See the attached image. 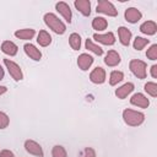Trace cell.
Wrapping results in <instances>:
<instances>
[{"label":"cell","instance_id":"cell-16","mask_svg":"<svg viewBox=\"0 0 157 157\" xmlns=\"http://www.w3.org/2000/svg\"><path fill=\"white\" fill-rule=\"evenodd\" d=\"M74 5L83 16H90V13H91V2H90V0H75Z\"/></svg>","mask_w":157,"mask_h":157},{"label":"cell","instance_id":"cell-28","mask_svg":"<svg viewBox=\"0 0 157 157\" xmlns=\"http://www.w3.org/2000/svg\"><path fill=\"white\" fill-rule=\"evenodd\" d=\"M144 88H145V91L150 96H152V97H156L157 96V83L156 82H147L144 86Z\"/></svg>","mask_w":157,"mask_h":157},{"label":"cell","instance_id":"cell-15","mask_svg":"<svg viewBox=\"0 0 157 157\" xmlns=\"http://www.w3.org/2000/svg\"><path fill=\"white\" fill-rule=\"evenodd\" d=\"M121 59H120V55L118 54V52L115 50H109L107 54H105V58H104V63L105 65L108 66H117L118 64H120Z\"/></svg>","mask_w":157,"mask_h":157},{"label":"cell","instance_id":"cell-29","mask_svg":"<svg viewBox=\"0 0 157 157\" xmlns=\"http://www.w3.org/2000/svg\"><path fill=\"white\" fill-rule=\"evenodd\" d=\"M146 56H147L150 60H156V59H157V44H152V45L147 49Z\"/></svg>","mask_w":157,"mask_h":157},{"label":"cell","instance_id":"cell-9","mask_svg":"<svg viewBox=\"0 0 157 157\" xmlns=\"http://www.w3.org/2000/svg\"><path fill=\"white\" fill-rule=\"evenodd\" d=\"M55 9L56 11L64 17V20H66V22H71V17H72V13H71V10H70V6L64 2V1H59L55 4Z\"/></svg>","mask_w":157,"mask_h":157},{"label":"cell","instance_id":"cell-30","mask_svg":"<svg viewBox=\"0 0 157 157\" xmlns=\"http://www.w3.org/2000/svg\"><path fill=\"white\" fill-rule=\"evenodd\" d=\"M78 157H96V152L92 147H86L78 153Z\"/></svg>","mask_w":157,"mask_h":157},{"label":"cell","instance_id":"cell-33","mask_svg":"<svg viewBox=\"0 0 157 157\" xmlns=\"http://www.w3.org/2000/svg\"><path fill=\"white\" fill-rule=\"evenodd\" d=\"M151 75H152V77H153V78H156V77H157V65H156V64L151 66Z\"/></svg>","mask_w":157,"mask_h":157},{"label":"cell","instance_id":"cell-6","mask_svg":"<svg viewBox=\"0 0 157 157\" xmlns=\"http://www.w3.org/2000/svg\"><path fill=\"white\" fill-rule=\"evenodd\" d=\"M25 148L28 153L33 155V156H37V157H43L44 156V152H43V148L39 144H37L36 141L33 140H27L25 141Z\"/></svg>","mask_w":157,"mask_h":157},{"label":"cell","instance_id":"cell-18","mask_svg":"<svg viewBox=\"0 0 157 157\" xmlns=\"http://www.w3.org/2000/svg\"><path fill=\"white\" fill-rule=\"evenodd\" d=\"M140 32L147 36H153L157 32V23L155 21H146L140 26Z\"/></svg>","mask_w":157,"mask_h":157},{"label":"cell","instance_id":"cell-13","mask_svg":"<svg viewBox=\"0 0 157 157\" xmlns=\"http://www.w3.org/2000/svg\"><path fill=\"white\" fill-rule=\"evenodd\" d=\"M92 64H93V58H92L90 54L82 53V54L78 55V58H77V65H78V67H80L82 71L88 70Z\"/></svg>","mask_w":157,"mask_h":157},{"label":"cell","instance_id":"cell-19","mask_svg":"<svg viewBox=\"0 0 157 157\" xmlns=\"http://www.w3.org/2000/svg\"><path fill=\"white\" fill-rule=\"evenodd\" d=\"M1 50L2 53H5L6 55H10V56H15L17 54V50H18V47L11 42V40H5L2 42L1 44Z\"/></svg>","mask_w":157,"mask_h":157},{"label":"cell","instance_id":"cell-35","mask_svg":"<svg viewBox=\"0 0 157 157\" xmlns=\"http://www.w3.org/2000/svg\"><path fill=\"white\" fill-rule=\"evenodd\" d=\"M4 75H5V72H4V69L1 67V65H0V81L4 78Z\"/></svg>","mask_w":157,"mask_h":157},{"label":"cell","instance_id":"cell-34","mask_svg":"<svg viewBox=\"0 0 157 157\" xmlns=\"http://www.w3.org/2000/svg\"><path fill=\"white\" fill-rule=\"evenodd\" d=\"M6 91H7V88H6L5 86H0V96H1V94H4Z\"/></svg>","mask_w":157,"mask_h":157},{"label":"cell","instance_id":"cell-32","mask_svg":"<svg viewBox=\"0 0 157 157\" xmlns=\"http://www.w3.org/2000/svg\"><path fill=\"white\" fill-rule=\"evenodd\" d=\"M0 157H15L13 152L10 151V150H2L0 152Z\"/></svg>","mask_w":157,"mask_h":157},{"label":"cell","instance_id":"cell-3","mask_svg":"<svg viewBox=\"0 0 157 157\" xmlns=\"http://www.w3.org/2000/svg\"><path fill=\"white\" fill-rule=\"evenodd\" d=\"M129 67L131 70V72L140 80L145 78L146 77V69H147V65L145 61L142 60H139V59H132L129 64Z\"/></svg>","mask_w":157,"mask_h":157},{"label":"cell","instance_id":"cell-20","mask_svg":"<svg viewBox=\"0 0 157 157\" xmlns=\"http://www.w3.org/2000/svg\"><path fill=\"white\" fill-rule=\"evenodd\" d=\"M36 34V31L32 28H23V29H17L15 32V37L18 39H23V40H28L32 39Z\"/></svg>","mask_w":157,"mask_h":157},{"label":"cell","instance_id":"cell-26","mask_svg":"<svg viewBox=\"0 0 157 157\" xmlns=\"http://www.w3.org/2000/svg\"><path fill=\"white\" fill-rule=\"evenodd\" d=\"M148 43H150V39H146V38H142V37H136V38L134 39L132 45H134V49L141 50V49H144Z\"/></svg>","mask_w":157,"mask_h":157},{"label":"cell","instance_id":"cell-27","mask_svg":"<svg viewBox=\"0 0 157 157\" xmlns=\"http://www.w3.org/2000/svg\"><path fill=\"white\" fill-rule=\"evenodd\" d=\"M52 156L53 157H67V153H66V150L63 146L55 145L52 150Z\"/></svg>","mask_w":157,"mask_h":157},{"label":"cell","instance_id":"cell-4","mask_svg":"<svg viewBox=\"0 0 157 157\" xmlns=\"http://www.w3.org/2000/svg\"><path fill=\"white\" fill-rule=\"evenodd\" d=\"M96 11L98 13H104L110 17H115L118 15V10L115 9V6L110 1H107V0H99L97 4Z\"/></svg>","mask_w":157,"mask_h":157},{"label":"cell","instance_id":"cell-14","mask_svg":"<svg viewBox=\"0 0 157 157\" xmlns=\"http://www.w3.org/2000/svg\"><path fill=\"white\" fill-rule=\"evenodd\" d=\"M134 91V83L132 82H126L123 86H120L119 88L115 90V96L120 99H124L128 97V94H130Z\"/></svg>","mask_w":157,"mask_h":157},{"label":"cell","instance_id":"cell-2","mask_svg":"<svg viewBox=\"0 0 157 157\" xmlns=\"http://www.w3.org/2000/svg\"><path fill=\"white\" fill-rule=\"evenodd\" d=\"M123 119H124L125 124H128L129 126H139L144 123L145 115L141 112H136L132 109H124Z\"/></svg>","mask_w":157,"mask_h":157},{"label":"cell","instance_id":"cell-10","mask_svg":"<svg viewBox=\"0 0 157 157\" xmlns=\"http://www.w3.org/2000/svg\"><path fill=\"white\" fill-rule=\"evenodd\" d=\"M23 49H25V53H26L32 60L39 61V60L42 59V53H40V50H39L36 45H33V44H31V43H27V44L23 45Z\"/></svg>","mask_w":157,"mask_h":157},{"label":"cell","instance_id":"cell-5","mask_svg":"<svg viewBox=\"0 0 157 157\" xmlns=\"http://www.w3.org/2000/svg\"><path fill=\"white\" fill-rule=\"evenodd\" d=\"M4 64L6 66V69L9 70V74L11 75V77L15 80V81H21L23 78V74H22V70L21 67L12 60L10 59H4Z\"/></svg>","mask_w":157,"mask_h":157},{"label":"cell","instance_id":"cell-1","mask_svg":"<svg viewBox=\"0 0 157 157\" xmlns=\"http://www.w3.org/2000/svg\"><path fill=\"white\" fill-rule=\"evenodd\" d=\"M44 22L45 25L56 34H64L65 31H66V26L65 23L59 20V17L52 12H48L44 15Z\"/></svg>","mask_w":157,"mask_h":157},{"label":"cell","instance_id":"cell-31","mask_svg":"<svg viewBox=\"0 0 157 157\" xmlns=\"http://www.w3.org/2000/svg\"><path fill=\"white\" fill-rule=\"evenodd\" d=\"M9 123H10V119H9L7 114L4 113V112H0V129H5V128H7Z\"/></svg>","mask_w":157,"mask_h":157},{"label":"cell","instance_id":"cell-23","mask_svg":"<svg viewBox=\"0 0 157 157\" xmlns=\"http://www.w3.org/2000/svg\"><path fill=\"white\" fill-rule=\"evenodd\" d=\"M69 44L74 50H78L81 48V37L77 33H71L69 37Z\"/></svg>","mask_w":157,"mask_h":157},{"label":"cell","instance_id":"cell-24","mask_svg":"<svg viewBox=\"0 0 157 157\" xmlns=\"http://www.w3.org/2000/svg\"><path fill=\"white\" fill-rule=\"evenodd\" d=\"M85 45H86V49H88V50H91L92 53H94L96 55H102L103 54V49L99 47V45H97V44H94L93 42H92V39H86V42H85Z\"/></svg>","mask_w":157,"mask_h":157},{"label":"cell","instance_id":"cell-7","mask_svg":"<svg viewBox=\"0 0 157 157\" xmlns=\"http://www.w3.org/2000/svg\"><path fill=\"white\" fill-rule=\"evenodd\" d=\"M90 80L91 82L96 83V85H101L105 81V71L103 67L97 66L96 69L92 70V72L90 74Z\"/></svg>","mask_w":157,"mask_h":157},{"label":"cell","instance_id":"cell-21","mask_svg":"<svg viewBox=\"0 0 157 157\" xmlns=\"http://www.w3.org/2000/svg\"><path fill=\"white\" fill-rule=\"evenodd\" d=\"M37 42L40 47H48L52 43V36L47 31L42 29V31H39V33L37 36Z\"/></svg>","mask_w":157,"mask_h":157},{"label":"cell","instance_id":"cell-11","mask_svg":"<svg viewBox=\"0 0 157 157\" xmlns=\"http://www.w3.org/2000/svg\"><path fill=\"white\" fill-rule=\"evenodd\" d=\"M124 16H125V20L129 23H136V22H139L141 20L142 13L137 9H135V7H129V9L125 10Z\"/></svg>","mask_w":157,"mask_h":157},{"label":"cell","instance_id":"cell-17","mask_svg":"<svg viewBox=\"0 0 157 157\" xmlns=\"http://www.w3.org/2000/svg\"><path fill=\"white\" fill-rule=\"evenodd\" d=\"M118 36H119V40H120V43L123 45L128 47L130 44V39H131V36H132L130 29H128L126 27L121 26V27L118 28Z\"/></svg>","mask_w":157,"mask_h":157},{"label":"cell","instance_id":"cell-12","mask_svg":"<svg viewBox=\"0 0 157 157\" xmlns=\"http://www.w3.org/2000/svg\"><path fill=\"white\" fill-rule=\"evenodd\" d=\"M93 39H96V42L98 43H102L104 45H113L115 43V36L112 33V32H108V33H104V34H93Z\"/></svg>","mask_w":157,"mask_h":157},{"label":"cell","instance_id":"cell-22","mask_svg":"<svg viewBox=\"0 0 157 157\" xmlns=\"http://www.w3.org/2000/svg\"><path fill=\"white\" fill-rule=\"evenodd\" d=\"M92 27L96 31H103L108 27V21L104 17H99V16L94 17L93 21H92Z\"/></svg>","mask_w":157,"mask_h":157},{"label":"cell","instance_id":"cell-25","mask_svg":"<svg viewBox=\"0 0 157 157\" xmlns=\"http://www.w3.org/2000/svg\"><path fill=\"white\" fill-rule=\"evenodd\" d=\"M123 78H124V74L121 71H118V70L112 71L110 72V76H109V83H110V86H115Z\"/></svg>","mask_w":157,"mask_h":157},{"label":"cell","instance_id":"cell-8","mask_svg":"<svg viewBox=\"0 0 157 157\" xmlns=\"http://www.w3.org/2000/svg\"><path fill=\"white\" fill-rule=\"evenodd\" d=\"M130 103L132 104V105H136V107H140V108H147L148 105H150V101H148V98L145 96V94H142V93H135V94H132L131 96V98H130Z\"/></svg>","mask_w":157,"mask_h":157}]
</instances>
